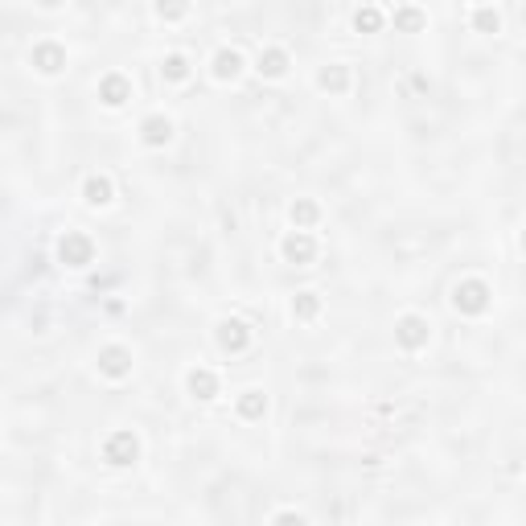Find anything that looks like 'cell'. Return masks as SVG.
I'll list each match as a JSON object with an SVG mask.
<instances>
[{"label": "cell", "mask_w": 526, "mask_h": 526, "mask_svg": "<svg viewBox=\"0 0 526 526\" xmlns=\"http://www.w3.org/2000/svg\"><path fill=\"white\" fill-rule=\"evenodd\" d=\"M452 305L461 308V312H485L489 308V288H485L481 280H465V284H456L452 288Z\"/></svg>", "instance_id": "1"}, {"label": "cell", "mask_w": 526, "mask_h": 526, "mask_svg": "<svg viewBox=\"0 0 526 526\" xmlns=\"http://www.w3.org/2000/svg\"><path fill=\"white\" fill-rule=\"evenodd\" d=\"M140 456V440L132 436V432H115V436H107L103 444V461L107 465H132Z\"/></svg>", "instance_id": "2"}, {"label": "cell", "mask_w": 526, "mask_h": 526, "mask_svg": "<svg viewBox=\"0 0 526 526\" xmlns=\"http://www.w3.org/2000/svg\"><path fill=\"white\" fill-rule=\"evenodd\" d=\"M58 255H62V263H70V267H83V263L95 260V243H90L87 234L70 230V234L58 243Z\"/></svg>", "instance_id": "3"}, {"label": "cell", "mask_w": 526, "mask_h": 526, "mask_svg": "<svg viewBox=\"0 0 526 526\" xmlns=\"http://www.w3.org/2000/svg\"><path fill=\"white\" fill-rule=\"evenodd\" d=\"M394 337H399L403 350H420V346H428V321L424 317H403L394 325Z\"/></svg>", "instance_id": "4"}, {"label": "cell", "mask_w": 526, "mask_h": 526, "mask_svg": "<svg viewBox=\"0 0 526 526\" xmlns=\"http://www.w3.org/2000/svg\"><path fill=\"white\" fill-rule=\"evenodd\" d=\"M33 66H38L42 74H58V70L66 66V49H62V45H54V42L33 45Z\"/></svg>", "instance_id": "5"}, {"label": "cell", "mask_w": 526, "mask_h": 526, "mask_svg": "<svg viewBox=\"0 0 526 526\" xmlns=\"http://www.w3.org/2000/svg\"><path fill=\"white\" fill-rule=\"evenodd\" d=\"M99 99L107 103V107H124L132 99V83L124 79V74H107L103 83H99Z\"/></svg>", "instance_id": "6"}, {"label": "cell", "mask_w": 526, "mask_h": 526, "mask_svg": "<svg viewBox=\"0 0 526 526\" xmlns=\"http://www.w3.org/2000/svg\"><path fill=\"white\" fill-rule=\"evenodd\" d=\"M247 342H251V329H247L243 321H222L218 325V346L222 350L239 353V350H247Z\"/></svg>", "instance_id": "7"}, {"label": "cell", "mask_w": 526, "mask_h": 526, "mask_svg": "<svg viewBox=\"0 0 526 526\" xmlns=\"http://www.w3.org/2000/svg\"><path fill=\"white\" fill-rule=\"evenodd\" d=\"M99 370H103L107 378H124L132 370V353L120 350V346H107V350L99 353Z\"/></svg>", "instance_id": "8"}, {"label": "cell", "mask_w": 526, "mask_h": 526, "mask_svg": "<svg viewBox=\"0 0 526 526\" xmlns=\"http://www.w3.org/2000/svg\"><path fill=\"white\" fill-rule=\"evenodd\" d=\"M312 255H317V243L308 239L305 230H296V234H288V239H284V260H288V263H308Z\"/></svg>", "instance_id": "9"}, {"label": "cell", "mask_w": 526, "mask_h": 526, "mask_svg": "<svg viewBox=\"0 0 526 526\" xmlns=\"http://www.w3.org/2000/svg\"><path fill=\"white\" fill-rule=\"evenodd\" d=\"M144 144H152V148H161V144H169V136H173V124L165 120V115H148L144 120Z\"/></svg>", "instance_id": "10"}, {"label": "cell", "mask_w": 526, "mask_h": 526, "mask_svg": "<svg viewBox=\"0 0 526 526\" xmlns=\"http://www.w3.org/2000/svg\"><path fill=\"white\" fill-rule=\"evenodd\" d=\"M185 383H189L193 399H214V394H218V378H214L210 370H202V366H198V370H189V378H185Z\"/></svg>", "instance_id": "11"}, {"label": "cell", "mask_w": 526, "mask_h": 526, "mask_svg": "<svg viewBox=\"0 0 526 526\" xmlns=\"http://www.w3.org/2000/svg\"><path fill=\"white\" fill-rule=\"evenodd\" d=\"M239 70H243V58H239V49H218L214 54V79H239Z\"/></svg>", "instance_id": "12"}, {"label": "cell", "mask_w": 526, "mask_h": 526, "mask_svg": "<svg viewBox=\"0 0 526 526\" xmlns=\"http://www.w3.org/2000/svg\"><path fill=\"white\" fill-rule=\"evenodd\" d=\"M284 70H288V54H284V49H263L260 54V74L284 79Z\"/></svg>", "instance_id": "13"}, {"label": "cell", "mask_w": 526, "mask_h": 526, "mask_svg": "<svg viewBox=\"0 0 526 526\" xmlns=\"http://www.w3.org/2000/svg\"><path fill=\"white\" fill-rule=\"evenodd\" d=\"M83 198H87L90 206H107V202H111V181H107V177H87Z\"/></svg>", "instance_id": "14"}, {"label": "cell", "mask_w": 526, "mask_h": 526, "mask_svg": "<svg viewBox=\"0 0 526 526\" xmlns=\"http://www.w3.org/2000/svg\"><path fill=\"white\" fill-rule=\"evenodd\" d=\"M263 411H267L263 391H243V399H239V415H243V420H260Z\"/></svg>", "instance_id": "15"}, {"label": "cell", "mask_w": 526, "mask_h": 526, "mask_svg": "<svg viewBox=\"0 0 526 526\" xmlns=\"http://www.w3.org/2000/svg\"><path fill=\"white\" fill-rule=\"evenodd\" d=\"M325 90H333V95H342V90L350 87V70L346 66H329V70H321V79H317Z\"/></svg>", "instance_id": "16"}, {"label": "cell", "mask_w": 526, "mask_h": 526, "mask_svg": "<svg viewBox=\"0 0 526 526\" xmlns=\"http://www.w3.org/2000/svg\"><path fill=\"white\" fill-rule=\"evenodd\" d=\"M317 308H321L317 292H301V296L292 301V317H296V321H312V317H317Z\"/></svg>", "instance_id": "17"}, {"label": "cell", "mask_w": 526, "mask_h": 526, "mask_svg": "<svg viewBox=\"0 0 526 526\" xmlns=\"http://www.w3.org/2000/svg\"><path fill=\"white\" fill-rule=\"evenodd\" d=\"M353 29H358V33H374V29H383V13H378V8H362V13L353 17Z\"/></svg>", "instance_id": "18"}, {"label": "cell", "mask_w": 526, "mask_h": 526, "mask_svg": "<svg viewBox=\"0 0 526 526\" xmlns=\"http://www.w3.org/2000/svg\"><path fill=\"white\" fill-rule=\"evenodd\" d=\"M394 25H399L403 33H415V29H424V13H420V8H399V13H394Z\"/></svg>", "instance_id": "19"}, {"label": "cell", "mask_w": 526, "mask_h": 526, "mask_svg": "<svg viewBox=\"0 0 526 526\" xmlns=\"http://www.w3.org/2000/svg\"><path fill=\"white\" fill-rule=\"evenodd\" d=\"M473 25H477L481 33H497V29H502V17H497V8H477V13H473Z\"/></svg>", "instance_id": "20"}, {"label": "cell", "mask_w": 526, "mask_h": 526, "mask_svg": "<svg viewBox=\"0 0 526 526\" xmlns=\"http://www.w3.org/2000/svg\"><path fill=\"white\" fill-rule=\"evenodd\" d=\"M161 70H165V79H173V83H181V79H185V74H189V62H185V58H181V54H169V58H165V66H161Z\"/></svg>", "instance_id": "21"}, {"label": "cell", "mask_w": 526, "mask_h": 526, "mask_svg": "<svg viewBox=\"0 0 526 526\" xmlns=\"http://www.w3.org/2000/svg\"><path fill=\"white\" fill-rule=\"evenodd\" d=\"M292 222H296L301 230L312 226V222H317V206H312V202H296V206H292Z\"/></svg>", "instance_id": "22"}, {"label": "cell", "mask_w": 526, "mask_h": 526, "mask_svg": "<svg viewBox=\"0 0 526 526\" xmlns=\"http://www.w3.org/2000/svg\"><path fill=\"white\" fill-rule=\"evenodd\" d=\"M189 8V0H157V13L161 17H181Z\"/></svg>", "instance_id": "23"}, {"label": "cell", "mask_w": 526, "mask_h": 526, "mask_svg": "<svg viewBox=\"0 0 526 526\" xmlns=\"http://www.w3.org/2000/svg\"><path fill=\"white\" fill-rule=\"evenodd\" d=\"M42 4H45V8H54V4H62V0H42Z\"/></svg>", "instance_id": "24"}, {"label": "cell", "mask_w": 526, "mask_h": 526, "mask_svg": "<svg viewBox=\"0 0 526 526\" xmlns=\"http://www.w3.org/2000/svg\"><path fill=\"white\" fill-rule=\"evenodd\" d=\"M523 247H526V230H523Z\"/></svg>", "instance_id": "25"}]
</instances>
